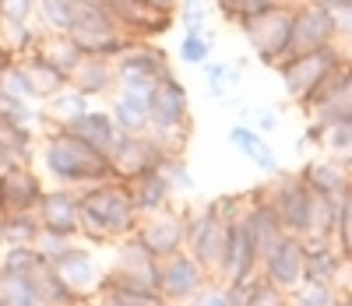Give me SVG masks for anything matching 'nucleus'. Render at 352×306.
<instances>
[{
    "instance_id": "nucleus-59",
    "label": "nucleus",
    "mask_w": 352,
    "mask_h": 306,
    "mask_svg": "<svg viewBox=\"0 0 352 306\" xmlns=\"http://www.w3.org/2000/svg\"><path fill=\"white\" fill-rule=\"evenodd\" d=\"M0 25H4V18H0Z\"/></svg>"
},
{
    "instance_id": "nucleus-15",
    "label": "nucleus",
    "mask_w": 352,
    "mask_h": 306,
    "mask_svg": "<svg viewBox=\"0 0 352 306\" xmlns=\"http://www.w3.org/2000/svg\"><path fill=\"white\" fill-rule=\"evenodd\" d=\"M303 257H307V239L285 232L278 239V247L261 261V274L264 282L278 285L282 292H292L303 285Z\"/></svg>"
},
{
    "instance_id": "nucleus-30",
    "label": "nucleus",
    "mask_w": 352,
    "mask_h": 306,
    "mask_svg": "<svg viewBox=\"0 0 352 306\" xmlns=\"http://www.w3.org/2000/svg\"><path fill=\"white\" fill-rule=\"evenodd\" d=\"M85 109H92V99L81 96L78 88H64V91H56L53 99H46V113H43V127H67L74 116H81Z\"/></svg>"
},
{
    "instance_id": "nucleus-57",
    "label": "nucleus",
    "mask_w": 352,
    "mask_h": 306,
    "mask_svg": "<svg viewBox=\"0 0 352 306\" xmlns=\"http://www.w3.org/2000/svg\"><path fill=\"white\" fill-rule=\"evenodd\" d=\"M0 151H4V141H0Z\"/></svg>"
},
{
    "instance_id": "nucleus-9",
    "label": "nucleus",
    "mask_w": 352,
    "mask_h": 306,
    "mask_svg": "<svg viewBox=\"0 0 352 306\" xmlns=\"http://www.w3.org/2000/svg\"><path fill=\"white\" fill-rule=\"evenodd\" d=\"M338 43V21L335 11L320 0H296V11H292V53H314Z\"/></svg>"
},
{
    "instance_id": "nucleus-42",
    "label": "nucleus",
    "mask_w": 352,
    "mask_h": 306,
    "mask_svg": "<svg viewBox=\"0 0 352 306\" xmlns=\"http://www.w3.org/2000/svg\"><path fill=\"white\" fill-rule=\"evenodd\" d=\"M176 21L184 25V32H204L208 28V4L204 0H180Z\"/></svg>"
},
{
    "instance_id": "nucleus-17",
    "label": "nucleus",
    "mask_w": 352,
    "mask_h": 306,
    "mask_svg": "<svg viewBox=\"0 0 352 306\" xmlns=\"http://www.w3.org/2000/svg\"><path fill=\"white\" fill-rule=\"evenodd\" d=\"M303 109L320 127L335 124V120H349L352 116V71H349V64H342L324 85H320L317 96Z\"/></svg>"
},
{
    "instance_id": "nucleus-44",
    "label": "nucleus",
    "mask_w": 352,
    "mask_h": 306,
    "mask_svg": "<svg viewBox=\"0 0 352 306\" xmlns=\"http://www.w3.org/2000/svg\"><path fill=\"white\" fill-rule=\"evenodd\" d=\"M78 243V236H67V232H50V229H39L36 236V250L46 257V261H56L64 250H71Z\"/></svg>"
},
{
    "instance_id": "nucleus-38",
    "label": "nucleus",
    "mask_w": 352,
    "mask_h": 306,
    "mask_svg": "<svg viewBox=\"0 0 352 306\" xmlns=\"http://www.w3.org/2000/svg\"><path fill=\"white\" fill-rule=\"evenodd\" d=\"M36 21L43 32H71V0H39Z\"/></svg>"
},
{
    "instance_id": "nucleus-10",
    "label": "nucleus",
    "mask_w": 352,
    "mask_h": 306,
    "mask_svg": "<svg viewBox=\"0 0 352 306\" xmlns=\"http://www.w3.org/2000/svg\"><path fill=\"white\" fill-rule=\"evenodd\" d=\"M208 278L212 274L197 264V257L187 247L159 261V292L169 306H184L197 289L208 285Z\"/></svg>"
},
{
    "instance_id": "nucleus-31",
    "label": "nucleus",
    "mask_w": 352,
    "mask_h": 306,
    "mask_svg": "<svg viewBox=\"0 0 352 306\" xmlns=\"http://www.w3.org/2000/svg\"><path fill=\"white\" fill-rule=\"evenodd\" d=\"M21 67H25L28 81H32L36 96H39V102L53 99L56 91H64V88H67V74H64V71H56V67L50 64V60H43L39 53H28V56H21Z\"/></svg>"
},
{
    "instance_id": "nucleus-49",
    "label": "nucleus",
    "mask_w": 352,
    "mask_h": 306,
    "mask_svg": "<svg viewBox=\"0 0 352 306\" xmlns=\"http://www.w3.org/2000/svg\"><path fill=\"white\" fill-rule=\"evenodd\" d=\"M250 306H289V292H282V289L272 285V282H264V274H261V285H257Z\"/></svg>"
},
{
    "instance_id": "nucleus-29",
    "label": "nucleus",
    "mask_w": 352,
    "mask_h": 306,
    "mask_svg": "<svg viewBox=\"0 0 352 306\" xmlns=\"http://www.w3.org/2000/svg\"><path fill=\"white\" fill-rule=\"evenodd\" d=\"M32 53H39L43 60H50V64H53L56 71H64L67 78H71V71L78 67V60L85 56L67 32H43Z\"/></svg>"
},
{
    "instance_id": "nucleus-32",
    "label": "nucleus",
    "mask_w": 352,
    "mask_h": 306,
    "mask_svg": "<svg viewBox=\"0 0 352 306\" xmlns=\"http://www.w3.org/2000/svg\"><path fill=\"white\" fill-rule=\"evenodd\" d=\"M201 71H204V91L215 102H226L243 78V64H229V60H208Z\"/></svg>"
},
{
    "instance_id": "nucleus-39",
    "label": "nucleus",
    "mask_w": 352,
    "mask_h": 306,
    "mask_svg": "<svg viewBox=\"0 0 352 306\" xmlns=\"http://www.w3.org/2000/svg\"><path fill=\"white\" fill-rule=\"evenodd\" d=\"M212 50H215V36L208 32V28H204V32H184V39H180V60L190 64V67L208 64Z\"/></svg>"
},
{
    "instance_id": "nucleus-35",
    "label": "nucleus",
    "mask_w": 352,
    "mask_h": 306,
    "mask_svg": "<svg viewBox=\"0 0 352 306\" xmlns=\"http://www.w3.org/2000/svg\"><path fill=\"white\" fill-rule=\"evenodd\" d=\"M46 257L36 250V243H8L0 247V264H4V274H32Z\"/></svg>"
},
{
    "instance_id": "nucleus-53",
    "label": "nucleus",
    "mask_w": 352,
    "mask_h": 306,
    "mask_svg": "<svg viewBox=\"0 0 352 306\" xmlns=\"http://www.w3.org/2000/svg\"><path fill=\"white\" fill-rule=\"evenodd\" d=\"M0 247H4V211H0Z\"/></svg>"
},
{
    "instance_id": "nucleus-19",
    "label": "nucleus",
    "mask_w": 352,
    "mask_h": 306,
    "mask_svg": "<svg viewBox=\"0 0 352 306\" xmlns=\"http://www.w3.org/2000/svg\"><path fill=\"white\" fill-rule=\"evenodd\" d=\"M261 271V257L254 247V236L243 222V215L229 219V239H226V257L219 267V282H236V278H250Z\"/></svg>"
},
{
    "instance_id": "nucleus-46",
    "label": "nucleus",
    "mask_w": 352,
    "mask_h": 306,
    "mask_svg": "<svg viewBox=\"0 0 352 306\" xmlns=\"http://www.w3.org/2000/svg\"><path fill=\"white\" fill-rule=\"evenodd\" d=\"M159 166H162V173L169 176L173 190H184V194H190V190H194V176L187 173V162H184V155H166Z\"/></svg>"
},
{
    "instance_id": "nucleus-25",
    "label": "nucleus",
    "mask_w": 352,
    "mask_h": 306,
    "mask_svg": "<svg viewBox=\"0 0 352 306\" xmlns=\"http://www.w3.org/2000/svg\"><path fill=\"white\" fill-rule=\"evenodd\" d=\"M131 187V197H134V204H138V211H141V219L144 215H155V211H162V208H169V201H173V183H169V176L162 173V166H155V169H148L144 176H138V179H131L127 183Z\"/></svg>"
},
{
    "instance_id": "nucleus-8",
    "label": "nucleus",
    "mask_w": 352,
    "mask_h": 306,
    "mask_svg": "<svg viewBox=\"0 0 352 306\" xmlns=\"http://www.w3.org/2000/svg\"><path fill=\"white\" fill-rule=\"evenodd\" d=\"M226 239H229V219L222 215V208L201 204L197 211H187V250L197 257V264L219 278V267L226 257Z\"/></svg>"
},
{
    "instance_id": "nucleus-2",
    "label": "nucleus",
    "mask_w": 352,
    "mask_h": 306,
    "mask_svg": "<svg viewBox=\"0 0 352 306\" xmlns=\"http://www.w3.org/2000/svg\"><path fill=\"white\" fill-rule=\"evenodd\" d=\"M43 169L60 183L71 187L74 194L96 187V183L109 179V155H102L99 148H92L88 141H81L78 134L64 131V127H50L43 138Z\"/></svg>"
},
{
    "instance_id": "nucleus-4",
    "label": "nucleus",
    "mask_w": 352,
    "mask_h": 306,
    "mask_svg": "<svg viewBox=\"0 0 352 306\" xmlns=\"http://www.w3.org/2000/svg\"><path fill=\"white\" fill-rule=\"evenodd\" d=\"M148 116H152L148 134L159 141V148L166 155H184V144L190 134V96L176 74L155 85V91L148 96Z\"/></svg>"
},
{
    "instance_id": "nucleus-14",
    "label": "nucleus",
    "mask_w": 352,
    "mask_h": 306,
    "mask_svg": "<svg viewBox=\"0 0 352 306\" xmlns=\"http://www.w3.org/2000/svg\"><path fill=\"white\" fill-rule=\"evenodd\" d=\"M134 236L162 261V257L187 247V211L162 208V211H155V215H144Z\"/></svg>"
},
{
    "instance_id": "nucleus-54",
    "label": "nucleus",
    "mask_w": 352,
    "mask_h": 306,
    "mask_svg": "<svg viewBox=\"0 0 352 306\" xmlns=\"http://www.w3.org/2000/svg\"><path fill=\"white\" fill-rule=\"evenodd\" d=\"M345 64H349V71H352V53H345Z\"/></svg>"
},
{
    "instance_id": "nucleus-28",
    "label": "nucleus",
    "mask_w": 352,
    "mask_h": 306,
    "mask_svg": "<svg viewBox=\"0 0 352 306\" xmlns=\"http://www.w3.org/2000/svg\"><path fill=\"white\" fill-rule=\"evenodd\" d=\"M300 176H303L307 187L314 194H320V197H342L345 187H349V179H352L345 173V166H338V162H307L300 169Z\"/></svg>"
},
{
    "instance_id": "nucleus-52",
    "label": "nucleus",
    "mask_w": 352,
    "mask_h": 306,
    "mask_svg": "<svg viewBox=\"0 0 352 306\" xmlns=\"http://www.w3.org/2000/svg\"><path fill=\"white\" fill-rule=\"evenodd\" d=\"M320 4H328L331 11H349V8H352V0H320Z\"/></svg>"
},
{
    "instance_id": "nucleus-55",
    "label": "nucleus",
    "mask_w": 352,
    "mask_h": 306,
    "mask_svg": "<svg viewBox=\"0 0 352 306\" xmlns=\"http://www.w3.org/2000/svg\"><path fill=\"white\" fill-rule=\"evenodd\" d=\"M342 306H352V296H345V299H342Z\"/></svg>"
},
{
    "instance_id": "nucleus-1",
    "label": "nucleus",
    "mask_w": 352,
    "mask_h": 306,
    "mask_svg": "<svg viewBox=\"0 0 352 306\" xmlns=\"http://www.w3.org/2000/svg\"><path fill=\"white\" fill-rule=\"evenodd\" d=\"M81 197V236L92 243H120L138 232L141 211L131 197V187L124 179H102L96 187L78 194Z\"/></svg>"
},
{
    "instance_id": "nucleus-18",
    "label": "nucleus",
    "mask_w": 352,
    "mask_h": 306,
    "mask_svg": "<svg viewBox=\"0 0 352 306\" xmlns=\"http://www.w3.org/2000/svg\"><path fill=\"white\" fill-rule=\"evenodd\" d=\"M50 264L56 271V278H60L74 292V299H81V303H88L99 292V285H102V271H99L96 257L88 254V247H78V243H74L71 250H64L60 257L50 261Z\"/></svg>"
},
{
    "instance_id": "nucleus-6",
    "label": "nucleus",
    "mask_w": 352,
    "mask_h": 306,
    "mask_svg": "<svg viewBox=\"0 0 352 306\" xmlns=\"http://www.w3.org/2000/svg\"><path fill=\"white\" fill-rule=\"evenodd\" d=\"M113 64H116V91H131L141 99H148L155 85L173 74L169 56L162 46H155V39H134Z\"/></svg>"
},
{
    "instance_id": "nucleus-3",
    "label": "nucleus",
    "mask_w": 352,
    "mask_h": 306,
    "mask_svg": "<svg viewBox=\"0 0 352 306\" xmlns=\"http://www.w3.org/2000/svg\"><path fill=\"white\" fill-rule=\"evenodd\" d=\"M81 53L92 56H109L116 60L134 36L124 32V25L113 18V11L102 4V0H71V32H67Z\"/></svg>"
},
{
    "instance_id": "nucleus-26",
    "label": "nucleus",
    "mask_w": 352,
    "mask_h": 306,
    "mask_svg": "<svg viewBox=\"0 0 352 306\" xmlns=\"http://www.w3.org/2000/svg\"><path fill=\"white\" fill-rule=\"evenodd\" d=\"M229 144L240 151L243 159H250L257 169H264L268 176H278V159H275V151H272V144H268V138H264L261 131H254L250 124H232L229 127Z\"/></svg>"
},
{
    "instance_id": "nucleus-36",
    "label": "nucleus",
    "mask_w": 352,
    "mask_h": 306,
    "mask_svg": "<svg viewBox=\"0 0 352 306\" xmlns=\"http://www.w3.org/2000/svg\"><path fill=\"white\" fill-rule=\"evenodd\" d=\"M0 306H46L32 282H28V274H0Z\"/></svg>"
},
{
    "instance_id": "nucleus-45",
    "label": "nucleus",
    "mask_w": 352,
    "mask_h": 306,
    "mask_svg": "<svg viewBox=\"0 0 352 306\" xmlns=\"http://www.w3.org/2000/svg\"><path fill=\"white\" fill-rule=\"evenodd\" d=\"M240 116H243V124H250L254 131H261L264 138H268L272 131H278V109H272V106H243L240 109Z\"/></svg>"
},
{
    "instance_id": "nucleus-16",
    "label": "nucleus",
    "mask_w": 352,
    "mask_h": 306,
    "mask_svg": "<svg viewBox=\"0 0 352 306\" xmlns=\"http://www.w3.org/2000/svg\"><path fill=\"white\" fill-rule=\"evenodd\" d=\"M113 18L124 25V32L134 39H159L176 25V14L152 8L148 0H102Z\"/></svg>"
},
{
    "instance_id": "nucleus-13",
    "label": "nucleus",
    "mask_w": 352,
    "mask_h": 306,
    "mask_svg": "<svg viewBox=\"0 0 352 306\" xmlns=\"http://www.w3.org/2000/svg\"><path fill=\"white\" fill-rule=\"evenodd\" d=\"M106 278L159 292V257L138 236H127V239H120V250H116V261L106 271Z\"/></svg>"
},
{
    "instance_id": "nucleus-48",
    "label": "nucleus",
    "mask_w": 352,
    "mask_h": 306,
    "mask_svg": "<svg viewBox=\"0 0 352 306\" xmlns=\"http://www.w3.org/2000/svg\"><path fill=\"white\" fill-rule=\"evenodd\" d=\"M39 0H0V18L4 21H32Z\"/></svg>"
},
{
    "instance_id": "nucleus-12",
    "label": "nucleus",
    "mask_w": 352,
    "mask_h": 306,
    "mask_svg": "<svg viewBox=\"0 0 352 306\" xmlns=\"http://www.w3.org/2000/svg\"><path fill=\"white\" fill-rule=\"evenodd\" d=\"M162 159H166V151L159 148V141L152 134H120L116 148L109 151V173H113V179L131 183L148 169H155Z\"/></svg>"
},
{
    "instance_id": "nucleus-43",
    "label": "nucleus",
    "mask_w": 352,
    "mask_h": 306,
    "mask_svg": "<svg viewBox=\"0 0 352 306\" xmlns=\"http://www.w3.org/2000/svg\"><path fill=\"white\" fill-rule=\"evenodd\" d=\"M338 250L345 261H352V179H349V187L342 194V211H338Z\"/></svg>"
},
{
    "instance_id": "nucleus-33",
    "label": "nucleus",
    "mask_w": 352,
    "mask_h": 306,
    "mask_svg": "<svg viewBox=\"0 0 352 306\" xmlns=\"http://www.w3.org/2000/svg\"><path fill=\"white\" fill-rule=\"evenodd\" d=\"M310 124H314V120H310ZM317 127H320V124H317ZM317 144L331 155V162L352 169V116H349V120H335V124H328V127H320V141H317Z\"/></svg>"
},
{
    "instance_id": "nucleus-51",
    "label": "nucleus",
    "mask_w": 352,
    "mask_h": 306,
    "mask_svg": "<svg viewBox=\"0 0 352 306\" xmlns=\"http://www.w3.org/2000/svg\"><path fill=\"white\" fill-rule=\"evenodd\" d=\"M152 8H159V11H169V14H176V8H180V0H148Z\"/></svg>"
},
{
    "instance_id": "nucleus-22",
    "label": "nucleus",
    "mask_w": 352,
    "mask_h": 306,
    "mask_svg": "<svg viewBox=\"0 0 352 306\" xmlns=\"http://www.w3.org/2000/svg\"><path fill=\"white\" fill-rule=\"evenodd\" d=\"M67 85L78 88L81 96H88V99H99V96H106V91L116 88V64H113L109 56L85 53V56L78 60V67L71 71Z\"/></svg>"
},
{
    "instance_id": "nucleus-40",
    "label": "nucleus",
    "mask_w": 352,
    "mask_h": 306,
    "mask_svg": "<svg viewBox=\"0 0 352 306\" xmlns=\"http://www.w3.org/2000/svg\"><path fill=\"white\" fill-rule=\"evenodd\" d=\"M0 91H8V96H14L21 102H39L32 81H28V74L21 67V60H11V64L0 71Z\"/></svg>"
},
{
    "instance_id": "nucleus-20",
    "label": "nucleus",
    "mask_w": 352,
    "mask_h": 306,
    "mask_svg": "<svg viewBox=\"0 0 352 306\" xmlns=\"http://www.w3.org/2000/svg\"><path fill=\"white\" fill-rule=\"evenodd\" d=\"M36 215H39V229L81 236V197L71 187L46 190L39 208H36Z\"/></svg>"
},
{
    "instance_id": "nucleus-50",
    "label": "nucleus",
    "mask_w": 352,
    "mask_h": 306,
    "mask_svg": "<svg viewBox=\"0 0 352 306\" xmlns=\"http://www.w3.org/2000/svg\"><path fill=\"white\" fill-rule=\"evenodd\" d=\"M184 306H229V299H226V289H222V285H204V289H197Z\"/></svg>"
},
{
    "instance_id": "nucleus-56",
    "label": "nucleus",
    "mask_w": 352,
    "mask_h": 306,
    "mask_svg": "<svg viewBox=\"0 0 352 306\" xmlns=\"http://www.w3.org/2000/svg\"><path fill=\"white\" fill-rule=\"evenodd\" d=\"M0 190H4V176H0Z\"/></svg>"
},
{
    "instance_id": "nucleus-37",
    "label": "nucleus",
    "mask_w": 352,
    "mask_h": 306,
    "mask_svg": "<svg viewBox=\"0 0 352 306\" xmlns=\"http://www.w3.org/2000/svg\"><path fill=\"white\" fill-rule=\"evenodd\" d=\"M278 4H296V0H215L219 14H222L226 21H232V25H240V21L261 14V11H272V8H278Z\"/></svg>"
},
{
    "instance_id": "nucleus-11",
    "label": "nucleus",
    "mask_w": 352,
    "mask_h": 306,
    "mask_svg": "<svg viewBox=\"0 0 352 306\" xmlns=\"http://www.w3.org/2000/svg\"><path fill=\"white\" fill-rule=\"evenodd\" d=\"M264 194H268V201L275 204L285 232L307 239V232H310V215H314V190L303 183V176H300V173H296V176H278L275 187H268Z\"/></svg>"
},
{
    "instance_id": "nucleus-5",
    "label": "nucleus",
    "mask_w": 352,
    "mask_h": 306,
    "mask_svg": "<svg viewBox=\"0 0 352 306\" xmlns=\"http://www.w3.org/2000/svg\"><path fill=\"white\" fill-rule=\"evenodd\" d=\"M342 64H345V50H342V43H335V46L314 50V53H292V56L282 60L275 71L282 78L285 96L296 106H307L317 96V88L324 85Z\"/></svg>"
},
{
    "instance_id": "nucleus-47",
    "label": "nucleus",
    "mask_w": 352,
    "mask_h": 306,
    "mask_svg": "<svg viewBox=\"0 0 352 306\" xmlns=\"http://www.w3.org/2000/svg\"><path fill=\"white\" fill-rule=\"evenodd\" d=\"M257 285H261V271H257V274H250V278L222 282V289H226V299H229V306H250V299H254Z\"/></svg>"
},
{
    "instance_id": "nucleus-7",
    "label": "nucleus",
    "mask_w": 352,
    "mask_h": 306,
    "mask_svg": "<svg viewBox=\"0 0 352 306\" xmlns=\"http://www.w3.org/2000/svg\"><path fill=\"white\" fill-rule=\"evenodd\" d=\"M292 11L296 4H278L272 11H261L247 21H240V32L247 39V46L254 50V56L264 67H278L289 56L292 46Z\"/></svg>"
},
{
    "instance_id": "nucleus-41",
    "label": "nucleus",
    "mask_w": 352,
    "mask_h": 306,
    "mask_svg": "<svg viewBox=\"0 0 352 306\" xmlns=\"http://www.w3.org/2000/svg\"><path fill=\"white\" fill-rule=\"evenodd\" d=\"M289 306H342L335 285H300L289 292Z\"/></svg>"
},
{
    "instance_id": "nucleus-27",
    "label": "nucleus",
    "mask_w": 352,
    "mask_h": 306,
    "mask_svg": "<svg viewBox=\"0 0 352 306\" xmlns=\"http://www.w3.org/2000/svg\"><path fill=\"white\" fill-rule=\"evenodd\" d=\"M109 113H113V120H116V127H120V134H148V131H152L148 99H141V96L116 91L113 102H109Z\"/></svg>"
},
{
    "instance_id": "nucleus-34",
    "label": "nucleus",
    "mask_w": 352,
    "mask_h": 306,
    "mask_svg": "<svg viewBox=\"0 0 352 306\" xmlns=\"http://www.w3.org/2000/svg\"><path fill=\"white\" fill-rule=\"evenodd\" d=\"M39 36H43V28L32 25V21H4V25H0V46H4L14 60L32 53Z\"/></svg>"
},
{
    "instance_id": "nucleus-23",
    "label": "nucleus",
    "mask_w": 352,
    "mask_h": 306,
    "mask_svg": "<svg viewBox=\"0 0 352 306\" xmlns=\"http://www.w3.org/2000/svg\"><path fill=\"white\" fill-rule=\"evenodd\" d=\"M64 131L78 134L81 141H88L92 148H99L102 155H109V151L116 148V141H120V127H116V120H113L109 109H85L81 116L71 120Z\"/></svg>"
},
{
    "instance_id": "nucleus-24",
    "label": "nucleus",
    "mask_w": 352,
    "mask_h": 306,
    "mask_svg": "<svg viewBox=\"0 0 352 306\" xmlns=\"http://www.w3.org/2000/svg\"><path fill=\"white\" fill-rule=\"evenodd\" d=\"M345 257L331 239H307V257H303V282L307 285H335Z\"/></svg>"
},
{
    "instance_id": "nucleus-21",
    "label": "nucleus",
    "mask_w": 352,
    "mask_h": 306,
    "mask_svg": "<svg viewBox=\"0 0 352 306\" xmlns=\"http://www.w3.org/2000/svg\"><path fill=\"white\" fill-rule=\"evenodd\" d=\"M46 187H43V179L39 173L21 162L14 169L4 173V190H0V211L4 215H18V211H36L39 201H43Z\"/></svg>"
},
{
    "instance_id": "nucleus-58",
    "label": "nucleus",
    "mask_w": 352,
    "mask_h": 306,
    "mask_svg": "<svg viewBox=\"0 0 352 306\" xmlns=\"http://www.w3.org/2000/svg\"><path fill=\"white\" fill-rule=\"evenodd\" d=\"M0 274H4V264H0Z\"/></svg>"
}]
</instances>
